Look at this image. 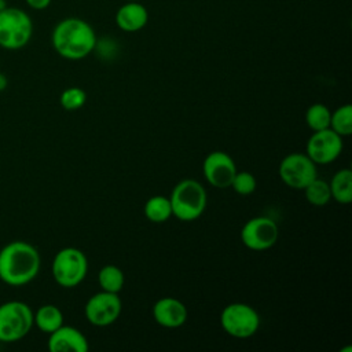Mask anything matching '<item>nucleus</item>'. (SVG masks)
Returning <instances> with one entry per match:
<instances>
[{"instance_id": "nucleus-1", "label": "nucleus", "mask_w": 352, "mask_h": 352, "mask_svg": "<svg viewBox=\"0 0 352 352\" xmlns=\"http://www.w3.org/2000/svg\"><path fill=\"white\" fill-rule=\"evenodd\" d=\"M94 28L84 19L69 16L59 21L52 29L51 43L56 54L67 60H80L88 56L96 45Z\"/></svg>"}, {"instance_id": "nucleus-2", "label": "nucleus", "mask_w": 352, "mask_h": 352, "mask_svg": "<svg viewBox=\"0 0 352 352\" xmlns=\"http://www.w3.org/2000/svg\"><path fill=\"white\" fill-rule=\"evenodd\" d=\"M37 249L25 241H12L0 250V279L10 286L32 282L40 271Z\"/></svg>"}, {"instance_id": "nucleus-3", "label": "nucleus", "mask_w": 352, "mask_h": 352, "mask_svg": "<svg viewBox=\"0 0 352 352\" xmlns=\"http://www.w3.org/2000/svg\"><path fill=\"white\" fill-rule=\"evenodd\" d=\"M172 216L180 221H194L205 210L208 198L204 186L194 179L179 182L169 197Z\"/></svg>"}, {"instance_id": "nucleus-4", "label": "nucleus", "mask_w": 352, "mask_h": 352, "mask_svg": "<svg viewBox=\"0 0 352 352\" xmlns=\"http://www.w3.org/2000/svg\"><path fill=\"white\" fill-rule=\"evenodd\" d=\"M33 36V21L26 11L7 7L0 12V47L16 51L28 45Z\"/></svg>"}, {"instance_id": "nucleus-5", "label": "nucleus", "mask_w": 352, "mask_h": 352, "mask_svg": "<svg viewBox=\"0 0 352 352\" xmlns=\"http://www.w3.org/2000/svg\"><path fill=\"white\" fill-rule=\"evenodd\" d=\"M33 327V311L23 301L0 305V342H16Z\"/></svg>"}, {"instance_id": "nucleus-6", "label": "nucleus", "mask_w": 352, "mask_h": 352, "mask_svg": "<svg viewBox=\"0 0 352 352\" xmlns=\"http://www.w3.org/2000/svg\"><path fill=\"white\" fill-rule=\"evenodd\" d=\"M51 270L59 286L72 289L84 280L88 272V260L80 249L63 248L55 254Z\"/></svg>"}, {"instance_id": "nucleus-7", "label": "nucleus", "mask_w": 352, "mask_h": 352, "mask_svg": "<svg viewBox=\"0 0 352 352\" xmlns=\"http://www.w3.org/2000/svg\"><path fill=\"white\" fill-rule=\"evenodd\" d=\"M220 324L223 330L234 338H249L258 330L260 316L249 304L231 302L223 308Z\"/></svg>"}, {"instance_id": "nucleus-8", "label": "nucleus", "mask_w": 352, "mask_h": 352, "mask_svg": "<svg viewBox=\"0 0 352 352\" xmlns=\"http://www.w3.org/2000/svg\"><path fill=\"white\" fill-rule=\"evenodd\" d=\"M316 176V164L305 153H290L279 164L280 180L293 190H304Z\"/></svg>"}, {"instance_id": "nucleus-9", "label": "nucleus", "mask_w": 352, "mask_h": 352, "mask_svg": "<svg viewBox=\"0 0 352 352\" xmlns=\"http://www.w3.org/2000/svg\"><path fill=\"white\" fill-rule=\"evenodd\" d=\"M122 302L117 293L100 290L89 297L85 304L84 314L87 320L98 327H104L114 323L121 315Z\"/></svg>"}, {"instance_id": "nucleus-10", "label": "nucleus", "mask_w": 352, "mask_h": 352, "mask_svg": "<svg viewBox=\"0 0 352 352\" xmlns=\"http://www.w3.org/2000/svg\"><path fill=\"white\" fill-rule=\"evenodd\" d=\"M278 235L279 230L276 223L265 216L249 219L241 230L242 243L256 252L272 248L278 241Z\"/></svg>"}, {"instance_id": "nucleus-11", "label": "nucleus", "mask_w": 352, "mask_h": 352, "mask_svg": "<svg viewBox=\"0 0 352 352\" xmlns=\"http://www.w3.org/2000/svg\"><path fill=\"white\" fill-rule=\"evenodd\" d=\"M342 138L330 128L315 131L307 140L305 154L316 164L326 165L336 161L342 151Z\"/></svg>"}, {"instance_id": "nucleus-12", "label": "nucleus", "mask_w": 352, "mask_h": 352, "mask_svg": "<svg viewBox=\"0 0 352 352\" xmlns=\"http://www.w3.org/2000/svg\"><path fill=\"white\" fill-rule=\"evenodd\" d=\"M205 180L216 188H228L236 173V166L231 155L224 151L209 153L202 164Z\"/></svg>"}, {"instance_id": "nucleus-13", "label": "nucleus", "mask_w": 352, "mask_h": 352, "mask_svg": "<svg viewBox=\"0 0 352 352\" xmlns=\"http://www.w3.org/2000/svg\"><path fill=\"white\" fill-rule=\"evenodd\" d=\"M154 320L166 329H176L186 323L188 312L186 305L175 297H162L153 305Z\"/></svg>"}, {"instance_id": "nucleus-14", "label": "nucleus", "mask_w": 352, "mask_h": 352, "mask_svg": "<svg viewBox=\"0 0 352 352\" xmlns=\"http://www.w3.org/2000/svg\"><path fill=\"white\" fill-rule=\"evenodd\" d=\"M48 336L51 352H87L89 348L87 337L73 326L62 324Z\"/></svg>"}, {"instance_id": "nucleus-15", "label": "nucleus", "mask_w": 352, "mask_h": 352, "mask_svg": "<svg viewBox=\"0 0 352 352\" xmlns=\"http://www.w3.org/2000/svg\"><path fill=\"white\" fill-rule=\"evenodd\" d=\"M148 21V12L139 1H128L122 4L116 12L117 26L126 33L142 30Z\"/></svg>"}, {"instance_id": "nucleus-16", "label": "nucleus", "mask_w": 352, "mask_h": 352, "mask_svg": "<svg viewBox=\"0 0 352 352\" xmlns=\"http://www.w3.org/2000/svg\"><path fill=\"white\" fill-rule=\"evenodd\" d=\"M331 199L338 204L346 205L352 202V170L348 168L340 169L334 173L330 183Z\"/></svg>"}, {"instance_id": "nucleus-17", "label": "nucleus", "mask_w": 352, "mask_h": 352, "mask_svg": "<svg viewBox=\"0 0 352 352\" xmlns=\"http://www.w3.org/2000/svg\"><path fill=\"white\" fill-rule=\"evenodd\" d=\"M33 324L43 333L51 334L63 324V314L54 304H44L33 314Z\"/></svg>"}, {"instance_id": "nucleus-18", "label": "nucleus", "mask_w": 352, "mask_h": 352, "mask_svg": "<svg viewBox=\"0 0 352 352\" xmlns=\"http://www.w3.org/2000/svg\"><path fill=\"white\" fill-rule=\"evenodd\" d=\"M144 216L151 223H165L172 216V206L169 197L164 195H153L150 197L143 208Z\"/></svg>"}, {"instance_id": "nucleus-19", "label": "nucleus", "mask_w": 352, "mask_h": 352, "mask_svg": "<svg viewBox=\"0 0 352 352\" xmlns=\"http://www.w3.org/2000/svg\"><path fill=\"white\" fill-rule=\"evenodd\" d=\"M98 282L102 290L110 293H120L125 283V275L122 270L114 264L103 265L98 274Z\"/></svg>"}, {"instance_id": "nucleus-20", "label": "nucleus", "mask_w": 352, "mask_h": 352, "mask_svg": "<svg viewBox=\"0 0 352 352\" xmlns=\"http://www.w3.org/2000/svg\"><path fill=\"white\" fill-rule=\"evenodd\" d=\"M341 138L352 133V106L349 103L337 107L330 116V126Z\"/></svg>"}, {"instance_id": "nucleus-21", "label": "nucleus", "mask_w": 352, "mask_h": 352, "mask_svg": "<svg viewBox=\"0 0 352 352\" xmlns=\"http://www.w3.org/2000/svg\"><path fill=\"white\" fill-rule=\"evenodd\" d=\"M302 191L305 194V199L314 206H324L331 199L329 183L318 176Z\"/></svg>"}, {"instance_id": "nucleus-22", "label": "nucleus", "mask_w": 352, "mask_h": 352, "mask_svg": "<svg viewBox=\"0 0 352 352\" xmlns=\"http://www.w3.org/2000/svg\"><path fill=\"white\" fill-rule=\"evenodd\" d=\"M330 116L331 111L327 106L322 103H314L305 111V124L314 132L322 131L330 126Z\"/></svg>"}, {"instance_id": "nucleus-23", "label": "nucleus", "mask_w": 352, "mask_h": 352, "mask_svg": "<svg viewBox=\"0 0 352 352\" xmlns=\"http://www.w3.org/2000/svg\"><path fill=\"white\" fill-rule=\"evenodd\" d=\"M87 102V92L78 87H70L60 94L59 103L67 111L81 109Z\"/></svg>"}, {"instance_id": "nucleus-24", "label": "nucleus", "mask_w": 352, "mask_h": 352, "mask_svg": "<svg viewBox=\"0 0 352 352\" xmlns=\"http://www.w3.org/2000/svg\"><path fill=\"white\" fill-rule=\"evenodd\" d=\"M230 187L239 195H249L256 190L257 182L253 173L248 170H242V172L236 170Z\"/></svg>"}, {"instance_id": "nucleus-25", "label": "nucleus", "mask_w": 352, "mask_h": 352, "mask_svg": "<svg viewBox=\"0 0 352 352\" xmlns=\"http://www.w3.org/2000/svg\"><path fill=\"white\" fill-rule=\"evenodd\" d=\"M52 0H25V3L28 4L29 8L36 10V11H41L50 7Z\"/></svg>"}, {"instance_id": "nucleus-26", "label": "nucleus", "mask_w": 352, "mask_h": 352, "mask_svg": "<svg viewBox=\"0 0 352 352\" xmlns=\"http://www.w3.org/2000/svg\"><path fill=\"white\" fill-rule=\"evenodd\" d=\"M6 85H7V80H6V77L3 74H0V89L6 88Z\"/></svg>"}, {"instance_id": "nucleus-27", "label": "nucleus", "mask_w": 352, "mask_h": 352, "mask_svg": "<svg viewBox=\"0 0 352 352\" xmlns=\"http://www.w3.org/2000/svg\"><path fill=\"white\" fill-rule=\"evenodd\" d=\"M8 7V4H7V0H0V12L3 11V10H6Z\"/></svg>"}, {"instance_id": "nucleus-28", "label": "nucleus", "mask_w": 352, "mask_h": 352, "mask_svg": "<svg viewBox=\"0 0 352 352\" xmlns=\"http://www.w3.org/2000/svg\"><path fill=\"white\" fill-rule=\"evenodd\" d=\"M128 1H139V0H128Z\"/></svg>"}]
</instances>
